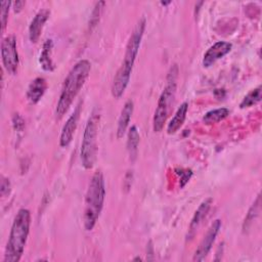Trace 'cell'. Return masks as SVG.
<instances>
[{
    "instance_id": "cell-17",
    "label": "cell",
    "mask_w": 262,
    "mask_h": 262,
    "mask_svg": "<svg viewBox=\"0 0 262 262\" xmlns=\"http://www.w3.org/2000/svg\"><path fill=\"white\" fill-rule=\"evenodd\" d=\"M139 133L136 126H131L128 131V139H127V149L130 157V160L133 162L136 159L138 144H139Z\"/></svg>"
},
{
    "instance_id": "cell-4",
    "label": "cell",
    "mask_w": 262,
    "mask_h": 262,
    "mask_svg": "<svg viewBox=\"0 0 262 262\" xmlns=\"http://www.w3.org/2000/svg\"><path fill=\"white\" fill-rule=\"evenodd\" d=\"M105 196L104 178L100 171H96L88 185L85 198L84 227L86 230H92L103 207Z\"/></svg>"
},
{
    "instance_id": "cell-25",
    "label": "cell",
    "mask_w": 262,
    "mask_h": 262,
    "mask_svg": "<svg viewBox=\"0 0 262 262\" xmlns=\"http://www.w3.org/2000/svg\"><path fill=\"white\" fill-rule=\"evenodd\" d=\"M12 4H13V10H14V12H19V11L23 9V7L25 6L26 2H25V1H15V2H13Z\"/></svg>"
},
{
    "instance_id": "cell-20",
    "label": "cell",
    "mask_w": 262,
    "mask_h": 262,
    "mask_svg": "<svg viewBox=\"0 0 262 262\" xmlns=\"http://www.w3.org/2000/svg\"><path fill=\"white\" fill-rule=\"evenodd\" d=\"M261 99V86H258L257 88L253 89L252 91H250L242 100V102L239 103V106L242 108L245 107H249L252 106L256 103H258Z\"/></svg>"
},
{
    "instance_id": "cell-6",
    "label": "cell",
    "mask_w": 262,
    "mask_h": 262,
    "mask_svg": "<svg viewBox=\"0 0 262 262\" xmlns=\"http://www.w3.org/2000/svg\"><path fill=\"white\" fill-rule=\"evenodd\" d=\"M99 114L96 111H93L89 117L81 144V161L85 169H91L96 160L97 152V130L99 123Z\"/></svg>"
},
{
    "instance_id": "cell-9",
    "label": "cell",
    "mask_w": 262,
    "mask_h": 262,
    "mask_svg": "<svg viewBox=\"0 0 262 262\" xmlns=\"http://www.w3.org/2000/svg\"><path fill=\"white\" fill-rule=\"evenodd\" d=\"M231 47H232V45L229 42H225V41L216 42L204 54L203 66L205 68H209V67L213 66L218 59H220L224 55H226L231 50Z\"/></svg>"
},
{
    "instance_id": "cell-21",
    "label": "cell",
    "mask_w": 262,
    "mask_h": 262,
    "mask_svg": "<svg viewBox=\"0 0 262 262\" xmlns=\"http://www.w3.org/2000/svg\"><path fill=\"white\" fill-rule=\"evenodd\" d=\"M10 4H11V2H9V1H2L1 2V25H2V32L6 28Z\"/></svg>"
},
{
    "instance_id": "cell-26",
    "label": "cell",
    "mask_w": 262,
    "mask_h": 262,
    "mask_svg": "<svg viewBox=\"0 0 262 262\" xmlns=\"http://www.w3.org/2000/svg\"><path fill=\"white\" fill-rule=\"evenodd\" d=\"M169 3H171V2H170V1H169V2H161L162 5H167V4H169Z\"/></svg>"
},
{
    "instance_id": "cell-5",
    "label": "cell",
    "mask_w": 262,
    "mask_h": 262,
    "mask_svg": "<svg viewBox=\"0 0 262 262\" xmlns=\"http://www.w3.org/2000/svg\"><path fill=\"white\" fill-rule=\"evenodd\" d=\"M177 74H178V68L176 64H174L170 69V72L167 77V85L164 88L162 94L160 95L158 105L155 111L154 120H152V128L155 132L162 131L166 123L168 113H169V105L171 104L176 92Z\"/></svg>"
},
{
    "instance_id": "cell-15",
    "label": "cell",
    "mask_w": 262,
    "mask_h": 262,
    "mask_svg": "<svg viewBox=\"0 0 262 262\" xmlns=\"http://www.w3.org/2000/svg\"><path fill=\"white\" fill-rule=\"evenodd\" d=\"M187 111H188V103L185 101L178 107L175 115L170 120V122L167 126L168 134H174L180 129V127L182 126V124L186 118Z\"/></svg>"
},
{
    "instance_id": "cell-2",
    "label": "cell",
    "mask_w": 262,
    "mask_h": 262,
    "mask_svg": "<svg viewBox=\"0 0 262 262\" xmlns=\"http://www.w3.org/2000/svg\"><path fill=\"white\" fill-rule=\"evenodd\" d=\"M90 70V62L87 59H82L79 60L69 72L67 78L63 81L59 99L55 108V117L57 120L61 119L68 112L75 97L84 86L86 79L89 76Z\"/></svg>"
},
{
    "instance_id": "cell-12",
    "label": "cell",
    "mask_w": 262,
    "mask_h": 262,
    "mask_svg": "<svg viewBox=\"0 0 262 262\" xmlns=\"http://www.w3.org/2000/svg\"><path fill=\"white\" fill-rule=\"evenodd\" d=\"M213 200L211 198L206 199L204 202L201 203V205L199 206L198 210L194 212V215L190 221L189 224V229H188V234H187V239L188 238H192L199 228V226L201 225V223L203 222L204 218L206 217V215L208 214L211 205H212Z\"/></svg>"
},
{
    "instance_id": "cell-13",
    "label": "cell",
    "mask_w": 262,
    "mask_h": 262,
    "mask_svg": "<svg viewBox=\"0 0 262 262\" xmlns=\"http://www.w3.org/2000/svg\"><path fill=\"white\" fill-rule=\"evenodd\" d=\"M46 88H47V83L44 78L38 77V78L34 79L28 87L27 98L33 104L37 103L44 95Z\"/></svg>"
},
{
    "instance_id": "cell-3",
    "label": "cell",
    "mask_w": 262,
    "mask_h": 262,
    "mask_svg": "<svg viewBox=\"0 0 262 262\" xmlns=\"http://www.w3.org/2000/svg\"><path fill=\"white\" fill-rule=\"evenodd\" d=\"M31 225V213L28 209H19L13 219L9 237L5 248L4 262L19 261L28 239Z\"/></svg>"
},
{
    "instance_id": "cell-16",
    "label": "cell",
    "mask_w": 262,
    "mask_h": 262,
    "mask_svg": "<svg viewBox=\"0 0 262 262\" xmlns=\"http://www.w3.org/2000/svg\"><path fill=\"white\" fill-rule=\"evenodd\" d=\"M52 47H53V42H52V40L48 39L43 44V49L40 53L39 62L42 67V69L44 71H47V72H51V71L54 70V63H53L52 58H51Z\"/></svg>"
},
{
    "instance_id": "cell-7",
    "label": "cell",
    "mask_w": 262,
    "mask_h": 262,
    "mask_svg": "<svg viewBox=\"0 0 262 262\" xmlns=\"http://www.w3.org/2000/svg\"><path fill=\"white\" fill-rule=\"evenodd\" d=\"M2 62L7 73L14 75L18 67V54L16 49V39L13 35L5 37L1 43Z\"/></svg>"
},
{
    "instance_id": "cell-14",
    "label": "cell",
    "mask_w": 262,
    "mask_h": 262,
    "mask_svg": "<svg viewBox=\"0 0 262 262\" xmlns=\"http://www.w3.org/2000/svg\"><path fill=\"white\" fill-rule=\"evenodd\" d=\"M132 114H133V101L128 100L124 104V106L121 111V115L118 120V127H117V137L118 138L123 137V135L125 134Z\"/></svg>"
},
{
    "instance_id": "cell-18",
    "label": "cell",
    "mask_w": 262,
    "mask_h": 262,
    "mask_svg": "<svg viewBox=\"0 0 262 262\" xmlns=\"http://www.w3.org/2000/svg\"><path fill=\"white\" fill-rule=\"evenodd\" d=\"M229 115V110L226 107H221V108H216V110H212L209 111L208 113L205 114L203 121L206 124H214V123H218L222 120H224L226 117H228Z\"/></svg>"
},
{
    "instance_id": "cell-23",
    "label": "cell",
    "mask_w": 262,
    "mask_h": 262,
    "mask_svg": "<svg viewBox=\"0 0 262 262\" xmlns=\"http://www.w3.org/2000/svg\"><path fill=\"white\" fill-rule=\"evenodd\" d=\"M0 191H1V195L5 196L7 194H9L10 192V182L7 178L5 177H1V185H0Z\"/></svg>"
},
{
    "instance_id": "cell-11",
    "label": "cell",
    "mask_w": 262,
    "mask_h": 262,
    "mask_svg": "<svg viewBox=\"0 0 262 262\" xmlns=\"http://www.w3.org/2000/svg\"><path fill=\"white\" fill-rule=\"evenodd\" d=\"M50 11L48 9H42L34 16L29 27V38L32 43H36L39 40L44 24L48 19Z\"/></svg>"
},
{
    "instance_id": "cell-22",
    "label": "cell",
    "mask_w": 262,
    "mask_h": 262,
    "mask_svg": "<svg viewBox=\"0 0 262 262\" xmlns=\"http://www.w3.org/2000/svg\"><path fill=\"white\" fill-rule=\"evenodd\" d=\"M177 173L181 176V178H180V187H183L189 181V179L192 175V171L191 170H180Z\"/></svg>"
},
{
    "instance_id": "cell-24",
    "label": "cell",
    "mask_w": 262,
    "mask_h": 262,
    "mask_svg": "<svg viewBox=\"0 0 262 262\" xmlns=\"http://www.w3.org/2000/svg\"><path fill=\"white\" fill-rule=\"evenodd\" d=\"M12 123H13L14 129L17 130V131H21V130L24 129V127H25V122H24L23 118H21L19 115H17V114H15V115L13 116V118H12Z\"/></svg>"
},
{
    "instance_id": "cell-19",
    "label": "cell",
    "mask_w": 262,
    "mask_h": 262,
    "mask_svg": "<svg viewBox=\"0 0 262 262\" xmlns=\"http://www.w3.org/2000/svg\"><path fill=\"white\" fill-rule=\"evenodd\" d=\"M259 210H260V194L257 195L255 202L253 203V205L251 206V208L249 209V212L245 218V221H244V224H243V229L246 230L248 229L252 222L256 219V217L258 216L259 214Z\"/></svg>"
},
{
    "instance_id": "cell-8",
    "label": "cell",
    "mask_w": 262,
    "mask_h": 262,
    "mask_svg": "<svg viewBox=\"0 0 262 262\" xmlns=\"http://www.w3.org/2000/svg\"><path fill=\"white\" fill-rule=\"evenodd\" d=\"M220 228H221V220L216 219L211 224L207 233L204 235L203 239L201 241V243L193 255V258H192L193 261H203L207 257L208 253L210 252V250L216 239L217 234L219 233Z\"/></svg>"
},
{
    "instance_id": "cell-1",
    "label": "cell",
    "mask_w": 262,
    "mask_h": 262,
    "mask_svg": "<svg viewBox=\"0 0 262 262\" xmlns=\"http://www.w3.org/2000/svg\"><path fill=\"white\" fill-rule=\"evenodd\" d=\"M144 29H145V19L142 17L141 19H139L133 32L131 33V36L126 46L124 59L122 61L121 67L119 68V70L117 71L114 77L113 84H112V95L115 98H120L124 94L128 86L132 69L134 66V61L137 56L139 46L142 40Z\"/></svg>"
},
{
    "instance_id": "cell-10",
    "label": "cell",
    "mask_w": 262,
    "mask_h": 262,
    "mask_svg": "<svg viewBox=\"0 0 262 262\" xmlns=\"http://www.w3.org/2000/svg\"><path fill=\"white\" fill-rule=\"evenodd\" d=\"M79 116H80V106L78 105L74 111V113L69 117V119L67 120L66 124L61 129V133L59 137V144L61 147H67L71 143L75 130L77 128Z\"/></svg>"
}]
</instances>
